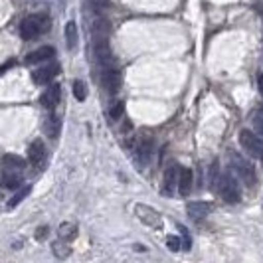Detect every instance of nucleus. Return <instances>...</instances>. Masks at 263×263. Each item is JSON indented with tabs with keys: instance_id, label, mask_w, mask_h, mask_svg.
I'll return each instance as SVG.
<instances>
[{
	"instance_id": "nucleus-1",
	"label": "nucleus",
	"mask_w": 263,
	"mask_h": 263,
	"mask_svg": "<svg viewBox=\"0 0 263 263\" xmlns=\"http://www.w3.org/2000/svg\"><path fill=\"white\" fill-rule=\"evenodd\" d=\"M50 28V18L46 14H30L20 22V36L24 40H34Z\"/></svg>"
},
{
	"instance_id": "nucleus-2",
	"label": "nucleus",
	"mask_w": 263,
	"mask_h": 263,
	"mask_svg": "<svg viewBox=\"0 0 263 263\" xmlns=\"http://www.w3.org/2000/svg\"><path fill=\"white\" fill-rule=\"evenodd\" d=\"M230 166H232V170L235 172V176L246 184V186H253L255 184V180H257V174H255V168H253V164L246 159V157H242L239 152H230Z\"/></svg>"
},
{
	"instance_id": "nucleus-3",
	"label": "nucleus",
	"mask_w": 263,
	"mask_h": 263,
	"mask_svg": "<svg viewBox=\"0 0 263 263\" xmlns=\"http://www.w3.org/2000/svg\"><path fill=\"white\" fill-rule=\"evenodd\" d=\"M216 188L222 194V198L228 202V204H237L242 200V190H239V184L235 180V176H232V172H224L220 174L218 182H216Z\"/></svg>"
},
{
	"instance_id": "nucleus-4",
	"label": "nucleus",
	"mask_w": 263,
	"mask_h": 263,
	"mask_svg": "<svg viewBox=\"0 0 263 263\" xmlns=\"http://www.w3.org/2000/svg\"><path fill=\"white\" fill-rule=\"evenodd\" d=\"M239 145L244 148V152H248L251 159L263 162V139H259L257 135H253L248 129H244L239 133Z\"/></svg>"
},
{
	"instance_id": "nucleus-5",
	"label": "nucleus",
	"mask_w": 263,
	"mask_h": 263,
	"mask_svg": "<svg viewBox=\"0 0 263 263\" xmlns=\"http://www.w3.org/2000/svg\"><path fill=\"white\" fill-rule=\"evenodd\" d=\"M135 214H137V218L141 220L145 226H148V228H161L162 226L161 212H157V210L150 208V206L137 204L135 206Z\"/></svg>"
},
{
	"instance_id": "nucleus-6",
	"label": "nucleus",
	"mask_w": 263,
	"mask_h": 263,
	"mask_svg": "<svg viewBox=\"0 0 263 263\" xmlns=\"http://www.w3.org/2000/svg\"><path fill=\"white\" fill-rule=\"evenodd\" d=\"M150 155H152V139L150 137H141L139 145H137V150H135V162L137 166L145 168L148 161H150Z\"/></svg>"
},
{
	"instance_id": "nucleus-7",
	"label": "nucleus",
	"mask_w": 263,
	"mask_h": 263,
	"mask_svg": "<svg viewBox=\"0 0 263 263\" xmlns=\"http://www.w3.org/2000/svg\"><path fill=\"white\" fill-rule=\"evenodd\" d=\"M121 73L115 70V68H109L105 65V70L101 73V85L107 93H117L119 87H121Z\"/></svg>"
},
{
	"instance_id": "nucleus-8",
	"label": "nucleus",
	"mask_w": 263,
	"mask_h": 263,
	"mask_svg": "<svg viewBox=\"0 0 263 263\" xmlns=\"http://www.w3.org/2000/svg\"><path fill=\"white\" fill-rule=\"evenodd\" d=\"M0 184H2L4 188H10V190L18 188V186L22 184V170L2 166V170H0Z\"/></svg>"
},
{
	"instance_id": "nucleus-9",
	"label": "nucleus",
	"mask_w": 263,
	"mask_h": 263,
	"mask_svg": "<svg viewBox=\"0 0 263 263\" xmlns=\"http://www.w3.org/2000/svg\"><path fill=\"white\" fill-rule=\"evenodd\" d=\"M58 73H59L58 63H48V65H44V68H40V70H36V72L32 73V79L38 85H48Z\"/></svg>"
},
{
	"instance_id": "nucleus-10",
	"label": "nucleus",
	"mask_w": 263,
	"mask_h": 263,
	"mask_svg": "<svg viewBox=\"0 0 263 263\" xmlns=\"http://www.w3.org/2000/svg\"><path fill=\"white\" fill-rule=\"evenodd\" d=\"M54 56H56V50H54L52 46H42V48L30 52L28 56H26V63H30V65H34V63H44V61H50Z\"/></svg>"
},
{
	"instance_id": "nucleus-11",
	"label": "nucleus",
	"mask_w": 263,
	"mask_h": 263,
	"mask_svg": "<svg viewBox=\"0 0 263 263\" xmlns=\"http://www.w3.org/2000/svg\"><path fill=\"white\" fill-rule=\"evenodd\" d=\"M59 97H61V87H59V83H52V85L42 93L40 103H42L44 109H50V111H52V109L58 105Z\"/></svg>"
},
{
	"instance_id": "nucleus-12",
	"label": "nucleus",
	"mask_w": 263,
	"mask_h": 263,
	"mask_svg": "<svg viewBox=\"0 0 263 263\" xmlns=\"http://www.w3.org/2000/svg\"><path fill=\"white\" fill-rule=\"evenodd\" d=\"M186 212H188V216L194 220L206 218V216L212 212V204H208V202H188Z\"/></svg>"
},
{
	"instance_id": "nucleus-13",
	"label": "nucleus",
	"mask_w": 263,
	"mask_h": 263,
	"mask_svg": "<svg viewBox=\"0 0 263 263\" xmlns=\"http://www.w3.org/2000/svg\"><path fill=\"white\" fill-rule=\"evenodd\" d=\"M178 192L180 196H188L192 192V168H182L178 172Z\"/></svg>"
},
{
	"instance_id": "nucleus-14",
	"label": "nucleus",
	"mask_w": 263,
	"mask_h": 263,
	"mask_svg": "<svg viewBox=\"0 0 263 263\" xmlns=\"http://www.w3.org/2000/svg\"><path fill=\"white\" fill-rule=\"evenodd\" d=\"M44 152H46V146L42 143V139H36L28 148V161L34 164V166H38L42 159H44Z\"/></svg>"
},
{
	"instance_id": "nucleus-15",
	"label": "nucleus",
	"mask_w": 263,
	"mask_h": 263,
	"mask_svg": "<svg viewBox=\"0 0 263 263\" xmlns=\"http://www.w3.org/2000/svg\"><path fill=\"white\" fill-rule=\"evenodd\" d=\"M178 166H170L168 170H166V174H164V194H174V188L178 186Z\"/></svg>"
},
{
	"instance_id": "nucleus-16",
	"label": "nucleus",
	"mask_w": 263,
	"mask_h": 263,
	"mask_svg": "<svg viewBox=\"0 0 263 263\" xmlns=\"http://www.w3.org/2000/svg\"><path fill=\"white\" fill-rule=\"evenodd\" d=\"M58 235L59 239H63V242H72V239H75V235H77V226L72 224V222H65V224L59 226Z\"/></svg>"
},
{
	"instance_id": "nucleus-17",
	"label": "nucleus",
	"mask_w": 263,
	"mask_h": 263,
	"mask_svg": "<svg viewBox=\"0 0 263 263\" xmlns=\"http://www.w3.org/2000/svg\"><path fill=\"white\" fill-rule=\"evenodd\" d=\"M65 44H68V50H73L77 46V26L73 20L65 24Z\"/></svg>"
},
{
	"instance_id": "nucleus-18",
	"label": "nucleus",
	"mask_w": 263,
	"mask_h": 263,
	"mask_svg": "<svg viewBox=\"0 0 263 263\" xmlns=\"http://www.w3.org/2000/svg\"><path fill=\"white\" fill-rule=\"evenodd\" d=\"M2 166H8V168H16V170H22L26 166V161L22 157H16V155H6L2 159Z\"/></svg>"
},
{
	"instance_id": "nucleus-19",
	"label": "nucleus",
	"mask_w": 263,
	"mask_h": 263,
	"mask_svg": "<svg viewBox=\"0 0 263 263\" xmlns=\"http://www.w3.org/2000/svg\"><path fill=\"white\" fill-rule=\"evenodd\" d=\"M72 91H73V97H75L77 101H85V97H87V87H85V83H83L81 79H73Z\"/></svg>"
},
{
	"instance_id": "nucleus-20",
	"label": "nucleus",
	"mask_w": 263,
	"mask_h": 263,
	"mask_svg": "<svg viewBox=\"0 0 263 263\" xmlns=\"http://www.w3.org/2000/svg\"><path fill=\"white\" fill-rule=\"evenodd\" d=\"M58 131H59V121L54 115H50V117L46 119V135L50 137V139H56L58 137Z\"/></svg>"
},
{
	"instance_id": "nucleus-21",
	"label": "nucleus",
	"mask_w": 263,
	"mask_h": 263,
	"mask_svg": "<svg viewBox=\"0 0 263 263\" xmlns=\"http://www.w3.org/2000/svg\"><path fill=\"white\" fill-rule=\"evenodd\" d=\"M52 248H54V255H58L59 259H65V257L72 253V248H70L68 242H63V239H61V242H54Z\"/></svg>"
},
{
	"instance_id": "nucleus-22",
	"label": "nucleus",
	"mask_w": 263,
	"mask_h": 263,
	"mask_svg": "<svg viewBox=\"0 0 263 263\" xmlns=\"http://www.w3.org/2000/svg\"><path fill=\"white\" fill-rule=\"evenodd\" d=\"M123 113H125V103L123 101H115L109 107V117L113 119V121H121Z\"/></svg>"
},
{
	"instance_id": "nucleus-23",
	"label": "nucleus",
	"mask_w": 263,
	"mask_h": 263,
	"mask_svg": "<svg viewBox=\"0 0 263 263\" xmlns=\"http://www.w3.org/2000/svg\"><path fill=\"white\" fill-rule=\"evenodd\" d=\"M30 190H32V186H30V184H26V186H24L22 190L18 192V194H14V198L8 202V208H14V206L20 204V202H22V200H24V198H26V196L30 194Z\"/></svg>"
},
{
	"instance_id": "nucleus-24",
	"label": "nucleus",
	"mask_w": 263,
	"mask_h": 263,
	"mask_svg": "<svg viewBox=\"0 0 263 263\" xmlns=\"http://www.w3.org/2000/svg\"><path fill=\"white\" fill-rule=\"evenodd\" d=\"M251 125H253V129L259 133V135H263V107L253 113V117H251Z\"/></svg>"
},
{
	"instance_id": "nucleus-25",
	"label": "nucleus",
	"mask_w": 263,
	"mask_h": 263,
	"mask_svg": "<svg viewBox=\"0 0 263 263\" xmlns=\"http://www.w3.org/2000/svg\"><path fill=\"white\" fill-rule=\"evenodd\" d=\"M166 246L172 249V251H178V249H180V239H178L176 235H168V237H166Z\"/></svg>"
},
{
	"instance_id": "nucleus-26",
	"label": "nucleus",
	"mask_w": 263,
	"mask_h": 263,
	"mask_svg": "<svg viewBox=\"0 0 263 263\" xmlns=\"http://www.w3.org/2000/svg\"><path fill=\"white\" fill-rule=\"evenodd\" d=\"M46 235H48V226H42V228L36 230V239H38V242L46 239Z\"/></svg>"
},
{
	"instance_id": "nucleus-27",
	"label": "nucleus",
	"mask_w": 263,
	"mask_h": 263,
	"mask_svg": "<svg viewBox=\"0 0 263 263\" xmlns=\"http://www.w3.org/2000/svg\"><path fill=\"white\" fill-rule=\"evenodd\" d=\"M180 232H182V239H184V249H190V237L186 234V230L184 228H180Z\"/></svg>"
},
{
	"instance_id": "nucleus-28",
	"label": "nucleus",
	"mask_w": 263,
	"mask_h": 263,
	"mask_svg": "<svg viewBox=\"0 0 263 263\" xmlns=\"http://www.w3.org/2000/svg\"><path fill=\"white\" fill-rule=\"evenodd\" d=\"M257 83H259V93H261V97H263V73H259V79H257Z\"/></svg>"
}]
</instances>
